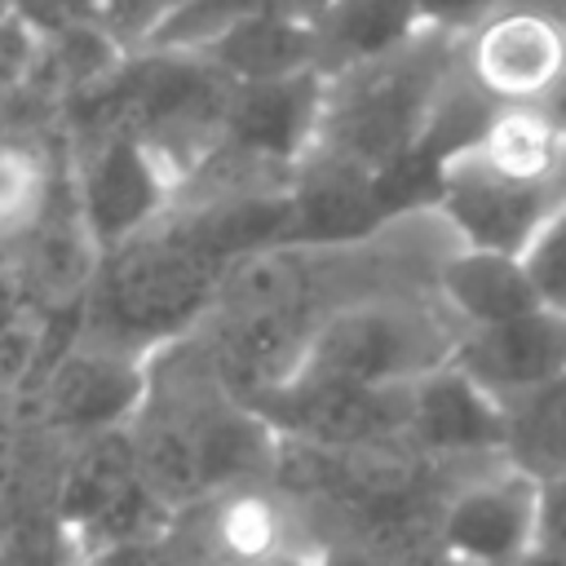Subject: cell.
Segmentation results:
<instances>
[{
  "mask_svg": "<svg viewBox=\"0 0 566 566\" xmlns=\"http://www.w3.org/2000/svg\"><path fill=\"white\" fill-rule=\"evenodd\" d=\"M460 66V40L420 31L407 49L327 75L314 155L380 177L389 164L420 150L433 111Z\"/></svg>",
  "mask_w": 566,
  "mask_h": 566,
  "instance_id": "1",
  "label": "cell"
},
{
  "mask_svg": "<svg viewBox=\"0 0 566 566\" xmlns=\"http://www.w3.org/2000/svg\"><path fill=\"white\" fill-rule=\"evenodd\" d=\"M464 327L451 318L438 292H367L336 310H323L296 376L336 380L358 389H407L420 376L447 367Z\"/></svg>",
  "mask_w": 566,
  "mask_h": 566,
  "instance_id": "2",
  "label": "cell"
},
{
  "mask_svg": "<svg viewBox=\"0 0 566 566\" xmlns=\"http://www.w3.org/2000/svg\"><path fill=\"white\" fill-rule=\"evenodd\" d=\"M221 279L226 270L190 248L177 230L142 234L115 252L106 279L84 301L80 340L146 358L212 305Z\"/></svg>",
  "mask_w": 566,
  "mask_h": 566,
  "instance_id": "3",
  "label": "cell"
},
{
  "mask_svg": "<svg viewBox=\"0 0 566 566\" xmlns=\"http://www.w3.org/2000/svg\"><path fill=\"white\" fill-rule=\"evenodd\" d=\"M566 203V181H517L495 172L469 150L442 164V190L433 212L447 221L460 248L522 256L539 226Z\"/></svg>",
  "mask_w": 566,
  "mask_h": 566,
  "instance_id": "4",
  "label": "cell"
},
{
  "mask_svg": "<svg viewBox=\"0 0 566 566\" xmlns=\"http://www.w3.org/2000/svg\"><path fill=\"white\" fill-rule=\"evenodd\" d=\"M460 71L495 106H544L566 80V22L539 4L509 0L460 40Z\"/></svg>",
  "mask_w": 566,
  "mask_h": 566,
  "instance_id": "5",
  "label": "cell"
},
{
  "mask_svg": "<svg viewBox=\"0 0 566 566\" xmlns=\"http://www.w3.org/2000/svg\"><path fill=\"white\" fill-rule=\"evenodd\" d=\"M539 478L509 460L482 464L438 513V557L455 566H522L535 553Z\"/></svg>",
  "mask_w": 566,
  "mask_h": 566,
  "instance_id": "6",
  "label": "cell"
},
{
  "mask_svg": "<svg viewBox=\"0 0 566 566\" xmlns=\"http://www.w3.org/2000/svg\"><path fill=\"white\" fill-rule=\"evenodd\" d=\"M177 168L128 133H102L75 177V199L97 248L119 252L137 243L172 199Z\"/></svg>",
  "mask_w": 566,
  "mask_h": 566,
  "instance_id": "7",
  "label": "cell"
},
{
  "mask_svg": "<svg viewBox=\"0 0 566 566\" xmlns=\"http://www.w3.org/2000/svg\"><path fill=\"white\" fill-rule=\"evenodd\" d=\"M146 398H150V363L124 349L93 345V340H80L40 380L44 420L71 433L75 442L133 429Z\"/></svg>",
  "mask_w": 566,
  "mask_h": 566,
  "instance_id": "8",
  "label": "cell"
},
{
  "mask_svg": "<svg viewBox=\"0 0 566 566\" xmlns=\"http://www.w3.org/2000/svg\"><path fill=\"white\" fill-rule=\"evenodd\" d=\"M509 407L455 363L407 389V447L438 460H504Z\"/></svg>",
  "mask_w": 566,
  "mask_h": 566,
  "instance_id": "9",
  "label": "cell"
},
{
  "mask_svg": "<svg viewBox=\"0 0 566 566\" xmlns=\"http://www.w3.org/2000/svg\"><path fill=\"white\" fill-rule=\"evenodd\" d=\"M451 363L473 376L491 398L513 407L566 376V318L535 310L513 323L464 332Z\"/></svg>",
  "mask_w": 566,
  "mask_h": 566,
  "instance_id": "10",
  "label": "cell"
},
{
  "mask_svg": "<svg viewBox=\"0 0 566 566\" xmlns=\"http://www.w3.org/2000/svg\"><path fill=\"white\" fill-rule=\"evenodd\" d=\"M327 75H292L265 84H234L221 137L248 164H292L296 155L318 146Z\"/></svg>",
  "mask_w": 566,
  "mask_h": 566,
  "instance_id": "11",
  "label": "cell"
},
{
  "mask_svg": "<svg viewBox=\"0 0 566 566\" xmlns=\"http://www.w3.org/2000/svg\"><path fill=\"white\" fill-rule=\"evenodd\" d=\"M199 57H208L230 84H265V80H292V75L323 71L314 18H301L279 4L239 18Z\"/></svg>",
  "mask_w": 566,
  "mask_h": 566,
  "instance_id": "12",
  "label": "cell"
},
{
  "mask_svg": "<svg viewBox=\"0 0 566 566\" xmlns=\"http://www.w3.org/2000/svg\"><path fill=\"white\" fill-rule=\"evenodd\" d=\"M438 296L451 310V318L464 332L478 327H495V323H513L522 314L544 310L535 301V287L522 270L517 256H500V252H473V248H455L442 270H438Z\"/></svg>",
  "mask_w": 566,
  "mask_h": 566,
  "instance_id": "13",
  "label": "cell"
},
{
  "mask_svg": "<svg viewBox=\"0 0 566 566\" xmlns=\"http://www.w3.org/2000/svg\"><path fill=\"white\" fill-rule=\"evenodd\" d=\"M323 75H340L407 49L424 22L416 0H323L314 13Z\"/></svg>",
  "mask_w": 566,
  "mask_h": 566,
  "instance_id": "14",
  "label": "cell"
},
{
  "mask_svg": "<svg viewBox=\"0 0 566 566\" xmlns=\"http://www.w3.org/2000/svg\"><path fill=\"white\" fill-rule=\"evenodd\" d=\"M504 460L531 478L566 473V376L509 407Z\"/></svg>",
  "mask_w": 566,
  "mask_h": 566,
  "instance_id": "15",
  "label": "cell"
},
{
  "mask_svg": "<svg viewBox=\"0 0 566 566\" xmlns=\"http://www.w3.org/2000/svg\"><path fill=\"white\" fill-rule=\"evenodd\" d=\"M57 199L49 159L22 137H0V243H22L40 230Z\"/></svg>",
  "mask_w": 566,
  "mask_h": 566,
  "instance_id": "16",
  "label": "cell"
},
{
  "mask_svg": "<svg viewBox=\"0 0 566 566\" xmlns=\"http://www.w3.org/2000/svg\"><path fill=\"white\" fill-rule=\"evenodd\" d=\"M531 287H535V301L566 318V203L539 226V234L526 243V252L517 256Z\"/></svg>",
  "mask_w": 566,
  "mask_h": 566,
  "instance_id": "17",
  "label": "cell"
},
{
  "mask_svg": "<svg viewBox=\"0 0 566 566\" xmlns=\"http://www.w3.org/2000/svg\"><path fill=\"white\" fill-rule=\"evenodd\" d=\"M500 4H509V0H416V13H420V22H424V31H442V35L464 40V35L478 31Z\"/></svg>",
  "mask_w": 566,
  "mask_h": 566,
  "instance_id": "18",
  "label": "cell"
},
{
  "mask_svg": "<svg viewBox=\"0 0 566 566\" xmlns=\"http://www.w3.org/2000/svg\"><path fill=\"white\" fill-rule=\"evenodd\" d=\"M535 553H548V557H566V473H562V478H539Z\"/></svg>",
  "mask_w": 566,
  "mask_h": 566,
  "instance_id": "19",
  "label": "cell"
},
{
  "mask_svg": "<svg viewBox=\"0 0 566 566\" xmlns=\"http://www.w3.org/2000/svg\"><path fill=\"white\" fill-rule=\"evenodd\" d=\"M323 548H310V544H292L283 553H270V557H256V562H243V566H318Z\"/></svg>",
  "mask_w": 566,
  "mask_h": 566,
  "instance_id": "20",
  "label": "cell"
},
{
  "mask_svg": "<svg viewBox=\"0 0 566 566\" xmlns=\"http://www.w3.org/2000/svg\"><path fill=\"white\" fill-rule=\"evenodd\" d=\"M318 566H380V562L371 553H363V548H323Z\"/></svg>",
  "mask_w": 566,
  "mask_h": 566,
  "instance_id": "21",
  "label": "cell"
},
{
  "mask_svg": "<svg viewBox=\"0 0 566 566\" xmlns=\"http://www.w3.org/2000/svg\"><path fill=\"white\" fill-rule=\"evenodd\" d=\"M526 4H539V9H548V13H557L566 22V0H526Z\"/></svg>",
  "mask_w": 566,
  "mask_h": 566,
  "instance_id": "22",
  "label": "cell"
},
{
  "mask_svg": "<svg viewBox=\"0 0 566 566\" xmlns=\"http://www.w3.org/2000/svg\"><path fill=\"white\" fill-rule=\"evenodd\" d=\"M9 18H13V0H0V27H9Z\"/></svg>",
  "mask_w": 566,
  "mask_h": 566,
  "instance_id": "23",
  "label": "cell"
},
{
  "mask_svg": "<svg viewBox=\"0 0 566 566\" xmlns=\"http://www.w3.org/2000/svg\"><path fill=\"white\" fill-rule=\"evenodd\" d=\"M438 566H455V562H442V557H438Z\"/></svg>",
  "mask_w": 566,
  "mask_h": 566,
  "instance_id": "24",
  "label": "cell"
}]
</instances>
